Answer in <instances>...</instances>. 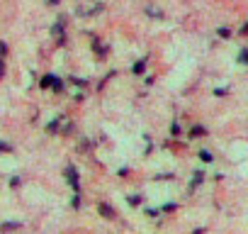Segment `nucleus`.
I'll return each mask as SVG.
<instances>
[{
	"mask_svg": "<svg viewBox=\"0 0 248 234\" xmlns=\"http://www.w3.org/2000/svg\"><path fill=\"white\" fill-rule=\"evenodd\" d=\"M183 134V127H180V122H173L170 125V137H180Z\"/></svg>",
	"mask_w": 248,
	"mask_h": 234,
	"instance_id": "nucleus-17",
	"label": "nucleus"
},
{
	"mask_svg": "<svg viewBox=\"0 0 248 234\" xmlns=\"http://www.w3.org/2000/svg\"><path fill=\"white\" fill-rule=\"evenodd\" d=\"M204 176H207L204 171H195V173H192V181H190V188H192V190L200 188V185L204 183Z\"/></svg>",
	"mask_w": 248,
	"mask_h": 234,
	"instance_id": "nucleus-7",
	"label": "nucleus"
},
{
	"mask_svg": "<svg viewBox=\"0 0 248 234\" xmlns=\"http://www.w3.org/2000/svg\"><path fill=\"white\" fill-rule=\"evenodd\" d=\"M187 134H190V139H202V137H207L209 132H207V127H204V125H192Z\"/></svg>",
	"mask_w": 248,
	"mask_h": 234,
	"instance_id": "nucleus-6",
	"label": "nucleus"
},
{
	"mask_svg": "<svg viewBox=\"0 0 248 234\" xmlns=\"http://www.w3.org/2000/svg\"><path fill=\"white\" fill-rule=\"evenodd\" d=\"M156 181H170L173 178V173H158V176H154Z\"/></svg>",
	"mask_w": 248,
	"mask_h": 234,
	"instance_id": "nucleus-23",
	"label": "nucleus"
},
{
	"mask_svg": "<svg viewBox=\"0 0 248 234\" xmlns=\"http://www.w3.org/2000/svg\"><path fill=\"white\" fill-rule=\"evenodd\" d=\"M144 215H146V217H156V215H161V210H158V207H156V210H154V207H146Z\"/></svg>",
	"mask_w": 248,
	"mask_h": 234,
	"instance_id": "nucleus-22",
	"label": "nucleus"
},
{
	"mask_svg": "<svg viewBox=\"0 0 248 234\" xmlns=\"http://www.w3.org/2000/svg\"><path fill=\"white\" fill-rule=\"evenodd\" d=\"M20 183H22L20 176H13V178H10V188H20Z\"/></svg>",
	"mask_w": 248,
	"mask_h": 234,
	"instance_id": "nucleus-24",
	"label": "nucleus"
},
{
	"mask_svg": "<svg viewBox=\"0 0 248 234\" xmlns=\"http://www.w3.org/2000/svg\"><path fill=\"white\" fill-rule=\"evenodd\" d=\"M46 3H49L51 8H56V5H61V0H46Z\"/></svg>",
	"mask_w": 248,
	"mask_h": 234,
	"instance_id": "nucleus-31",
	"label": "nucleus"
},
{
	"mask_svg": "<svg viewBox=\"0 0 248 234\" xmlns=\"http://www.w3.org/2000/svg\"><path fill=\"white\" fill-rule=\"evenodd\" d=\"M0 56H8V44L0 39Z\"/></svg>",
	"mask_w": 248,
	"mask_h": 234,
	"instance_id": "nucleus-27",
	"label": "nucleus"
},
{
	"mask_svg": "<svg viewBox=\"0 0 248 234\" xmlns=\"http://www.w3.org/2000/svg\"><path fill=\"white\" fill-rule=\"evenodd\" d=\"M71 83H73V85H80V88L88 85V81H85V78H78V76H71Z\"/></svg>",
	"mask_w": 248,
	"mask_h": 234,
	"instance_id": "nucleus-18",
	"label": "nucleus"
},
{
	"mask_svg": "<svg viewBox=\"0 0 248 234\" xmlns=\"http://www.w3.org/2000/svg\"><path fill=\"white\" fill-rule=\"evenodd\" d=\"M175 210H178V205H175V202H166V205L161 207V212H175Z\"/></svg>",
	"mask_w": 248,
	"mask_h": 234,
	"instance_id": "nucleus-19",
	"label": "nucleus"
},
{
	"mask_svg": "<svg viewBox=\"0 0 248 234\" xmlns=\"http://www.w3.org/2000/svg\"><path fill=\"white\" fill-rule=\"evenodd\" d=\"M71 205H73L76 210L80 207V193H76V195H73V200H71Z\"/></svg>",
	"mask_w": 248,
	"mask_h": 234,
	"instance_id": "nucleus-25",
	"label": "nucleus"
},
{
	"mask_svg": "<svg viewBox=\"0 0 248 234\" xmlns=\"http://www.w3.org/2000/svg\"><path fill=\"white\" fill-rule=\"evenodd\" d=\"M236 61H238L241 66H248V47H241V49H238V54H236Z\"/></svg>",
	"mask_w": 248,
	"mask_h": 234,
	"instance_id": "nucleus-9",
	"label": "nucleus"
},
{
	"mask_svg": "<svg viewBox=\"0 0 248 234\" xmlns=\"http://www.w3.org/2000/svg\"><path fill=\"white\" fill-rule=\"evenodd\" d=\"M197 156H200V161H202V164H212V161H214V154H212V151H207V149H202Z\"/></svg>",
	"mask_w": 248,
	"mask_h": 234,
	"instance_id": "nucleus-14",
	"label": "nucleus"
},
{
	"mask_svg": "<svg viewBox=\"0 0 248 234\" xmlns=\"http://www.w3.org/2000/svg\"><path fill=\"white\" fill-rule=\"evenodd\" d=\"M20 227H22V222H3L0 224V232H15Z\"/></svg>",
	"mask_w": 248,
	"mask_h": 234,
	"instance_id": "nucleus-10",
	"label": "nucleus"
},
{
	"mask_svg": "<svg viewBox=\"0 0 248 234\" xmlns=\"http://www.w3.org/2000/svg\"><path fill=\"white\" fill-rule=\"evenodd\" d=\"M127 202H129L132 207H139V205L144 202V195H139V193H134V195H127Z\"/></svg>",
	"mask_w": 248,
	"mask_h": 234,
	"instance_id": "nucleus-13",
	"label": "nucleus"
},
{
	"mask_svg": "<svg viewBox=\"0 0 248 234\" xmlns=\"http://www.w3.org/2000/svg\"><path fill=\"white\" fill-rule=\"evenodd\" d=\"M146 61H149V59H139V61L132 66V73H134V76H141V73L146 71Z\"/></svg>",
	"mask_w": 248,
	"mask_h": 234,
	"instance_id": "nucleus-8",
	"label": "nucleus"
},
{
	"mask_svg": "<svg viewBox=\"0 0 248 234\" xmlns=\"http://www.w3.org/2000/svg\"><path fill=\"white\" fill-rule=\"evenodd\" d=\"M229 95V88H214V98H224Z\"/></svg>",
	"mask_w": 248,
	"mask_h": 234,
	"instance_id": "nucleus-21",
	"label": "nucleus"
},
{
	"mask_svg": "<svg viewBox=\"0 0 248 234\" xmlns=\"http://www.w3.org/2000/svg\"><path fill=\"white\" fill-rule=\"evenodd\" d=\"M80 149H83V151H85V149H90V142H88V139H83V142H80Z\"/></svg>",
	"mask_w": 248,
	"mask_h": 234,
	"instance_id": "nucleus-30",
	"label": "nucleus"
},
{
	"mask_svg": "<svg viewBox=\"0 0 248 234\" xmlns=\"http://www.w3.org/2000/svg\"><path fill=\"white\" fill-rule=\"evenodd\" d=\"M5 76V56H0V78Z\"/></svg>",
	"mask_w": 248,
	"mask_h": 234,
	"instance_id": "nucleus-29",
	"label": "nucleus"
},
{
	"mask_svg": "<svg viewBox=\"0 0 248 234\" xmlns=\"http://www.w3.org/2000/svg\"><path fill=\"white\" fill-rule=\"evenodd\" d=\"M63 176H66V183H68L76 193H80V176H78V168H76V166H66Z\"/></svg>",
	"mask_w": 248,
	"mask_h": 234,
	"instance_id": "nucleus-2",
	"label": "nucleus"
},
{
	"mask_svg": "<svg viewBox=\"0 0 248 234\" xmlns=\"http://www.w3.org/2000/svg\"><path fill=\"white\" fill-rule=\"evenodd\" d=\"M238 34H241V37H248V20H246V22L241 25V30H238Z\"/></svg>",
	"mask_w": 248,
	"mask_h": 234,
	"instance_id": "nucleus-26",
	"label": "nucleus"
},
{
	"mask_svg": "<svg viewBox=\"0 0 248 234\" xmlns=\"http://www.w3.org/2000/svg\"><path fill=\"white\" fill-rule=\"evenodd\" d=\"M146 15H149V17H154V20H163V10H158V8H154V5H149V8H146Z\"/></svg>",
	"mask_w": 248,
	"mask_h": 234,
	"instance_id": "nucleus-11",
	"label": "nucleus"
},
{
	"mask_svg": "<svg viewBox=\"0 0 248 234\" xmlns=\"http://www.w3.org/2000/svg\"><path fill=\"white\" fill-rule=\"evenodd\" d=\"M51 37L56 39V44H59V47H63V44H66V17H63V15L51 25Z\"/></svg>",
	"mask_w": 248,
	"mask_h": 234,
	"instance_id": "nucleus-1",
	"label": "nucleus"
},
{
	"mask_svg": "<svg viewBox=\"0 0 248 234\" xmlns=\"http://www.w3.org/2000/svg\"><path fill=\"white\" fill-rule=\"evenodd\" d=\"M231 34H233V32H231L229 27H219V30H217V37H219V39H231Z\"/></svg>",
	"mask_w": 248,
	"mask_h": 234,
	"instance_id": "nucleus-16",
	"label": "nucleus"
},
{
	"mask_svg": "<svg viewBox=\"0 0 248 234\" xmlns=\"http://www.w3.org/2000/svg\"><path fill=\"white\" fill-rule=\"evenodd\" d=\"M97 215H102L105 219H114L117 217V212H114V207L109 202H97Z\"/></svg>",
	"mask_w": 248,
	"mask_h": 234,
	"instance_id": "nucleus-4",
	"label": "nucleus"
},
{
	"mask_svg": "<svg viewBox=\"0 0 248 234\" xmlns=\"http://www.w3.org/2000/svg\"><path fill=\"white\" fill-rule=\"evenodd\" d=\"M51 90H54V93H63V81H61L59 76H54V81H51Z\"/></svg>",
	"mask_w": 248,
	"mask_h": 234,
	"instance_id": "nucleus-15",
	"label": "nucleus"
},
{
	"mask_svg": "<svg viewBox=\"0 0 248 234\" xmlns=\"http://www.w3.org/2000/svg\"><path fill=\"white\" fill-rule=\"evenodd\" d=\"M93 51L97 54V61H102V59H107V54H109V47L107 44H102L97 37L93 39Z\"/></svg>",
	"mask_w": 248,
	"mask_h": 234,
	"instance_id": "nucleus-3",
	"label": "nucleus"
},
{
	"mask_svg": "<svg viewBox=\"0 0 248 234\" xmlns=\"http://www.w3.org/2000/svg\"><path fill=\"white\" fill-rule=\"evenodd\" d=\"M51 81H54V73H46V76H42V78H39V88H42V90L51 88Z\"/></svg>",
	"mask_w": 248,
	"mask_h": 234,
	"instance_id": "nucleus-12",
	"label": "nucleus"
},
{
	"mask_svg": "<svg viewBox=\"0 0 248 234\" xmlns=\"http://www.w3.org/2000/svg\"><path fill=\"white\" fill-rule=\"evenodd\" d=\"M63 120H66V115H59V117H54V120L46 125V132H49V134H59V132H61V125H63Z\"/></svg>",
	"mask_w": 248,
	"mask_h": 234,
	"instance_id": "nucleus-5",
	"label": "nucleus"
},
{
	"mask_svg": "<svg viewBox=\"0 0 248 234\" xmlns=\"http://www.w3.org/2000/svg\"><path fill=\"white\" fill-rule=\"evenodd\" d=\"M117 176H119V178H127V176H129V168H127V166L119 168V171H117Z\"/></svg>",
	"mask_w": 248,
	"mask_h": 234,
	"instance_id": "nucleus-28",
	"label": "nucleus"
},
{
	"mask_svg": "<svg viewBox=\"0 0 248 234\" xmlns=\"http://www.w3.org/2000/svg\"><path fill=\"white\" fill-rule=\"evenodd\" d=\"M13 151V144H8V142H0V154H10Z\"/></svg>",
	"mask_w": 248,
	"mask_h": 234,
	"instance_id": "nucleus-20",
	"label": "nucleus"
}]
</instances>
